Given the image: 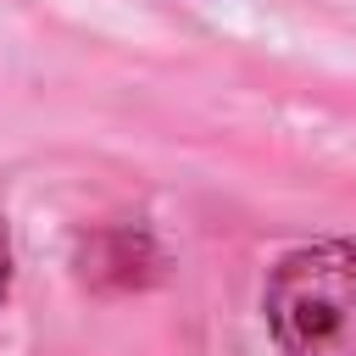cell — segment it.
Returning <instances> with one entry per match:
<instances>
[{
    "label": "cell",
    "mask_w": 356,
    "mask_h": 356,
    "mask_svg": "<svg viewBox=\"0 0 356 356\" xmlns=\"http://www.w3.org/2000/svg\"><path fill=\"white\" fill-rule=\"evenodd\" d=\"M267 328L284 356H356V245H300L267 278Z\"/></svg>",
    "instance_id": "1"
},
{
    "label": "cell",
    "mask_w": 356,
    "mask_h": 356,
    "mask_svg": "<svg viewBox=\"0 0 356 356\" xmlns=\"http://www.w3.org/2000/svg\"><path fill=\"white\" fill-rule=\"evenodd\" d=\"M6 278H11V256H6V239H0V295H6Z\"/></svg>",
    "instance_id": "2"
}]
</instances>
